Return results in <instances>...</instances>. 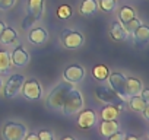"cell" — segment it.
<instances>
[{
  "instance_id": "6da1fadb",
  "label": "cell",
  "mask_w": 149,
  "mask_h": 140,
  "mask_svg": "<svg viewBox=\"0 0 149 140\" xmlns=\"http://www.w3.org/2000/svg\"><path fill=\"white\" fill-rule=\"evenodd\" d=\"M95 98L105 105H114L118 111L126 110V99L123 96H120L116 91H113L110 86H104V85L97 86L95 88Z\"/></svg>"
},
{
  "instance_id": "7a4b0ae2",
  "label": "cell",
  "mask_w": 149,
  "mask_h": 140,
  "mask_svg": "<svg viewBox=\"0 0 149 140\" xmlns=\"http://www.w3.org/2000/svg\"><path fill=\"white\" fill-rule=\"evenodd\" d=\"M72 89H73V85L69 83V82H66V80L61 82V83H58L56 88H53L51 92L47 96V105H48V108L53 110V111H60L61 107H63V102H64V99L67 96V94Z\"/></svg>"
},
{
  "instance_id": "3957f363",
  "label": "cell",
  "mask_w": 149,
  "mask_h": 140,
  "mask_svg": "<svg viewBox=\"0 0 149 140\" xmlns=\"http://www.w3.org/2000/svg\"><path fill=\"white\" fill-rule=\"evenodd\" d=\"M82 110H84V96H82V92L79 89H76V88H73L67 94V96H66V99H64L63 107H61L60 111L64 115L72 117V115L79 114V111H82Z\"/></svg>"
},
{
  "instance_id": "277c9868",
  "label": "cell",
  "mask_w": 149,
  "mask_h": 140,
  "mask_svg": "<svg viewBox=\"0 0 149 140\" xmlns=\"http://www.w3.org/2000/svg\"><path fill=\"white\" fill-rule=\"evenodd\" d=\"M26 134H28L26 125L16 121H9L2 128L3 140H24Z\"/></svg>"
},
{
  "instance_id": "5b68a950",
  "label": "cell",
  "mask_w": 149,
  "mask_h": 140,
  "mask_svg": "<svg viewBox=\"0 0 149 140\" xmlns=\"http://www.w3.org/2000/svg\"><path fill=\"white\" fill-rule=\"evenodd\" d=\"M44 13V0H28V13L22 22V28L28 29L32 24L40 21Z\"/></svg>"
},
{
  "instance_id": "8992f818",
  "label": "cell",
  "mask_w": 149,
  "mask_h": 140,
  "mask_svg": "<svg viewBox=\"0 0 149 140\" xmlns=\"http://www.w3.org/2000/svg\"><path fill=\"white\" fill-rule=\"evenodd\" d=\"M21 94L29 99V101H37V99H41L42 96V89H41V85L37 79L31 78L28 80H24V85H22V89H21Z\"/></svg>"
},
{
  "instance_id": "52a82bcc",
  "label": "cell",
  "mask_w": 149,
  "mask_h": 140,
  "mask_svg": "<svg viewBox=\"0 0 149 140\" xmlns=\"http://www.w3.org/2000/svg\"><path fill=\"white\" fill-rule=\"evenodd\" d=\"M61 42L67 50H76L79 47H82L84 44V35L81 32L76 31H70V29H64L61 32Z\"/></svg>"
},
{
  "instance_id": "ba28073f",
  "label": "cell",
  "mask_w": 149,
  "mask_h": 140,
  "mask_svg": "<svg viewBox=\"0 0 149 140\" xmlns=\"http://www.w3.org/2000/svg\"><path fill=\"white\" fill-rule=\"evenodd\" d=\"M24 80H25V78L22 75H12L5 85V96L8 99H10V98H15L16 95H19Z\"/></svg>"
},
{
  "instance_id": "9c48e42d",
  "label": "cell",
  "mask_w": 149,
  "mask_h": 140,
  "mask_svg": "<svg viewBox=\"0 0 149 140\" xmlns=\"http://www.w3.org/2000/svg\"><path fill=\"white\" fill-rule=\"evenodd\" d=\"M63 78L66 82L74 85V83H79L84 78H85V69L79 64H72L67 66L63 72Z\"/></svg>"
},
{
  "instance_id": "30bf717a",
  "label": "cell",
  "mask_w": 149,
  "mask_h": 140,
  "mask_svg": "<svg viewBox=\"0 0 149 140\" xmlns=\"http://www.w3.org/2000/svg\"><path fill=\"white\" fill-rule=\"evenodd\" d=\"M108 82H110V88L126 99V76L121 73H110Z\"/></svg>"
},
{
  "instance_id": "8fae6325",
  "label": "cell",
  "mask_w": 149,
  "mask_h": 140,
  "mask_svg": "<svg viewBox=\"0 0 149 140\" xmlns=\"http://www.w3.org/2000/svg\"><path fill=\"white\" fill-rule=\"evenodd\" d=\"M97 124V114L94 110H82L79 111L78 117V125L84 130H89Z\"/></svg>"
},
{
  "instance_id": "7c38bea8",
  "label": "cell",
  "mask_w": 149,
  "mask_h": 140,
  "mask_svg": "<svg viewBox=\"0 0 149 140\" xmlns=\"http://www.w3.org/2000/svg\"><path fill=\"white\" fill-rule=\"evenodd\" d=\"M10 60H12V64H13L15 67H24V66H26L28 61H29V54L25 51V48H24L22 45H18V47L12 51Z\"/></svg>"
},
{
  "instance_id": "4fadbf2b",
  "label": "cell",
  "mask_w": 149,
  "mask_h": 140,
  "mask_svg": "<svg viewBox=\"0 0 149 140\" xmlns=\"http://www.w3.org/2000/svg\"><path fill=\"white\" fill-rule=\"evenodd\" d=\"M132 34H133L136 47L142 48V47H145V45L148 44V41H149V28H148V26L140 25V26H139L137 29H134Z\"/></svg>"
},
{
  "instance_id": "5bb4252c",
  "label": "cell",
  "mask_w": 149,
  "mask_h": 140,
  "mask_svg": "<svg viewBox=\"0 0 149 140\" xmlns=\"http://www.w3.org/2000/svg\"><path fill=\"white\" fill-rule=\"evenodd\" d=\"M142 89H143V83H142L140 79H136V78H126V98L139 95Z\"/></svg>"
},
{
  "instance_id": "9a60e30c",
  "label": "cell",
  "mask_w": 149,
  "mask_h": 140,
  "mask_svg": "<svg viewBox=\"0 0 149 140\" xmlns=\"http://www.w3.org/2000/svg\"><path fill=\"white\" fill-rule=\"evenodd\" d=\"M118 130H120V124L117 120H102L100 124V133L104 137H110Z\"/></svg>"
},
{
  "instance_id": "2e32d148",
  "label": "cell",
  "mask_w": 149,
  "mask_h": 140,
  "mask_svg": "<svg viewBox=\"0 0 149 140\" xmlns=\"http://www.w3.org/2000/svg\"><path fill=\"white\" fill-rule=\"evenodd\" d=\"M28 40H29V42H32L35 45H41L48 40V34L44 28H34V29L29 31Z\"/></svg>"
},
{
  "instance_id": "e0dca14e",
  "label": "cell",
  "mask_w": 149,
  "mask_h": 140,
  "mask_svg": "<svg viewBox=\"0 0 149 140\" xmlns=\"http://www.w3.org/2000/svg\"><path fill=\"white\" fill-rule=\"evenodd\" d=\"M110 35H111V40L113 41H124L129 37V34L126 32L124 26L118 21H113L111 29H110Z\"/></svg>"
},
{
  "instance_id": "ac0fdd59",
  "label": "cell",
  "mask_w": 149,
  "mask_h": 140,
  "mask_svg": "<svg viewBox=\"0 0 149 140\" xmlns=\"http://www.w3.org/2000/svg\"><path fill=\"white\" fill-rule=\"evenodd\" d=\"M18 41V34L13 28H5L2 35H0V42H2L3 45H12Z\"/></svg>"
},
{
  "instance_id": "d6986e66",
  "label": "cell",
  "mask_w": 149,
  "mask_h": 140,
  "mask_svg": "<svg viewBox=\"0 0 149 140\" xmlns=\"http://www.w3.org/2000/svg\"><path fill=\"white\" fill-rule=\"evenodd\" d=\"M148 104H149V102H146L140 95L130 96V99H129V107H130V110L134 111V112H142V110H143Z\"/></svg>"
},
{
  "instance_id": "ffe728a7",
  "label": "cell",
  "mask_w": 149,
  "mask_h": 140,
  "mask_svg": "<svg viewBox=\"0 0 149 140\" xmlns=\"http://www.w3.org/2000/svg\"><path fill=\"white\" fill-rule=\"evenodd\" d=\"M108 75H110V70L105 64H97L94 69H92V76L94 79L100 80V82H104L105 79H108Z\"/></svg>"
},
{
  "instance_id": "44dd1931",
  "label": "cell",
  "mask_w": 149,
  "mask_h": 140,
  "mask_svg": "<svg viewBox=\"0 0 149 140\" xmlns=\"http://www.w3.org/2000/svg\"><path fill=\"white\" fill-rule=\"evenodd\" d=\"M12 66L10 53L6 50H0V73H8Z\"/></svg>"
},
{
  "instance_id": "7402d4cb",
  "label": "cell",
  "mask_w": 149,
  "mask_h": 140,
  "mask_svg": "<svg viewBox=\"0 0 149 140\" xmlns=\"http://www.w3.org/2000/svg\"><path fill=\"white\" fill-rule=\"evenodd\" d=\"M97 2L95 0H84L81 5V13L84 16H91L97 12Z\"/></svg>"
},
{
  "instance_id": "603a6c76",
  "label": "cell",
  "mask_w": 149,
  "mask_h": 140,
  "mask_svg": "<svg viewBox=\"0 0 149 140\" xmlns=\"http://www.w3.org/2000/svg\"><path fill=\"white\" fill-rule=\"evenodd\" d=\"M120 111L114 107V105H105L101 110V118L102 120H117Z\"/></svg>"
},
{
  "instance_id": "cb8c5ba5",
  "label": "cell",
  "mask_w": 149,
  "mask_h": 140,
  "mask_svg": "<svg viewBox=\"0 0 149 140\" xmlns=\"http://www.w3.org/2000/svg\"><path fill=\"white\" fill-rule=\"evenodd\" d=\"M133 18H134V10H133V8H130V6H123V8L120 9V12H118V19H120L121 25L126 24V22H129V21L133 19Z\"/></svg>"
},
{
  "instance_id": "d4e9b609",
  "label": "cell",
  "mask_w": 149,
  "mask_h": 140,
  "mask_svg": "<svg viewBox=\"0 0 149 140\" xmlns=\"http://www.w3.org/2000/svg\"><path fill=\"white\" fill-rule=\"evenodd\" d=\"M116 5H117V0H98L97 3V6H100V9L107 13L113 12L116 9Z\"/></svg>"
},
{
  "instance_id": "484cf974",
  "label": "cell",
  "mask_w": 149,
  "mask_h": 140,
  "mask_svg": "<svg viewBox=\"0 0 149 140\" xmlns=\"http://www.w3.org/2000/svg\"><path fill=\"white\" fill-rule=\"evenodd\" d=\"M72 6L70 5H60L57 9V16L60 19H69L72 16Z\"/></svg>"
},
{
  "instance_id": "4316f807",
  "label": "cell",
  "mask_w": 149,
  "mask_h": 140,
  "mask_svg": "<svg viewBox=\"0 0 149 140\" xmlns=\"http://www.w3.org/2000/svg\"><path fill=\"white\" fill-rule=\"evenodd\" d=\"M140 25H142V22H140V19H137L136 16H134L133 19H130L129 22L123 24V26H124V29H126L127 34H132V32H133L134 29H137Z\"/></svg>"
},
{
  "instance_id": "83f0119b",
  "label": "cell",
  "mask_w": 149,
  "mask_h": 140,
  "mask_svg": "<svg viewBox=\"0 0 149 140\" xmlns=\"http://www.w3.org/2000/svg\"><path fill=\"white\" fill-rule=\"evenodd\" d=\"M38 139L40 140H54V136L50 130H45V128H41L38 133H37Z\"/></svg>"
},
{
  "instance_id": "f1b7e54d",
  "label": "cell",
  "mask_w": 149,
  "mask_h": 140,
  "mask_svg": "<svg viewBox=\"0 0 149 140\" xmlns=\"http://www.w3.org/2000/svg\"><path fill=\"white\" fill-rule=\"evenodd\" d=\"M16 0H0V10H9L13 8Z\"/></svg>"
},
{
  "instance_id": "f546056e",
  "label": "cell",
  "mask_w": 149,
  "mask_h": 140,
  "mask_svg": "<svg viewBox=\"0 0 149 140\" xmlns=\"http://www.w3.org/2000/svg\"><path fill=\"white\" fill-rule=\"evenodd\" d=\"M107 139H108V140H124V133L118 130V131H116L114 134H111V136L107 137Z\"/></svg>"
},
{
  "instance_id": "4dcf8cb0",
  "label": "cell",
  "mask_w": 149,
  "mask_h": 140,
  "mask_svg": "<svg viewBox=\"0 0 149 140\" xmlns=\"http://www.w3.org/2000/svg\"><path fill=\"white\" fill-rule=\"evenodd\" d=\"M146 102H149V89H142L140 91V94H139Z\"/></svg>"
},
{
  "instance_id": "1f68e13d",
  "label": "cell",
  "mask_w": 149,
  "mask_h": 140,
  "mask_svg": "<svg viewBox=\"0 0 149 140\" xmlns=\"http://www.w3.org/2000/svg\"><path fill=\"white\" fill-rule=\"evenodd\" d=\"M142 114H143V118L148 121V120H149V104H148V105L142 110Z\"/></svg>"
},
{
  "instance_id": "d6a6232c",
  "label": "cell",
  "mask_w": 149,
  "mask_h": 140,
  "mask_svg": "<svg viewBox=\"0 0 149 140\" xmlns=\"http://www.w3.org/2000/svg\"><path fill=\"white\" fill-rule=\"evenodd\" d=\"M24 140H40V139H38L37 133H29V134H26V136H25V139H24Z\"/></svg>"
},
{
  "instance_id": "836d02e7",
  "label": "cell",
  "mask_w": 149,
  "mask_h": 140,
  "mask_svg": "<svg viewBox=\"0 0 149 140\" xmlns=\"http://www.w3.org/2000/svg\"><path fill=\"white\" fill-rule=\"evenodd\" d=\"M124 140H140V139L134 134H124Z\"/></svg>"
},
{
  "instance_id": "e575fe53",
  "label": "cell",
  "mask_w": 149,
  "mask_h": 140,
  "mask_svg": "<svg viewBox=\"0 0 149 140\" xmlns=\"http://www.w3.org/2000/svg\"><path fill=\"white\" fill-rule=\"evenodd\" d=\"M5 28H6V24H5L3 21H0V35H2V32H3Z\"/></svg>"
},
{
  "instance_id": "d590c367",
  "label": "cell",
  "mask_w": 149,
  "mask_h": 140,
  "mask_svg": "<svg viewBox=\"0 0 149 140\" xmlns=\"http://www.w3.org/2000/svg\"><path fill=\"white\" fill-rule=\"evenodd\" d=\"M61 140H76L74 137H72V136H66V137H63Z\"/></svg>"
},
{
  "instance_id": "8d00e7d4",
  "label": "cell",
  "mask_w": 149,
  "mask_h": 140,
  "mask_svg": "<svg viewBox=\"0 0 149 140\" xmlns=\"http://www.w3.org/2000/svg\"><path fill=\"white\" fill-rule=\"evenodd\" d=\"M0 88H2V79H0Z\"/></svg>"
}]
</instances>
